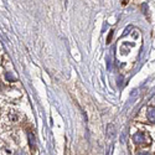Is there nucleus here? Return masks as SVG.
Instances as JSON below:
<instances>
[{
	"label": "nucleus",
	"mask_w": 155,
	"mask_h": 155,
	"mask_svg": "<svg viewBox=\"0 0 155 155\" xmlns=\"http://www.w3.org/2000/svg\"><path fill=\"white\" fill-rule=\"evenodd\" d=\"M133 142L135 144H145L146 142H150V138L148 135H145L144 133H135L133 135Z\"/></svg>",
	"instance_id": "1"
},
{
	"label": "nucleus",
	"mask_w": 155,
	"mask_h": 155,
	"mask_svg": "<svg viewBox=\"0 0 155 155\" xmlns=\"http://www.w3.org/2000/svg\"><path fill=\"white\" fill-rule=\"evenodd\" d=\"M27 136H29V143H30V146H31V149H34V145H35V138H34V134L32 133H29L27 134Z\"/></svg>",
	"instance_id": "3"
},
{
	"label": "nucleus",
	"mask_w": 155,
	"mask_h": 155,
	"mask_svg": "<svg viewBox=\"0 0 155 155\" xmlns=\"http://www.w3.org/2000/svg\"><path fill=\"white\" fill-rule=\"evenodd\" d=\"M5 77H6L7 79H9V81H14V79H15L13 76H10V73H6V75H5Z\"/></svg>",
	"instance_id": "4"
},
{
	"label": "nucleus",
	"mask_w": 155,
	"mask_h": 155,
	"mask_svg": "<svg viewBox=\"0 0 155 155\" xmlns=\"http://www.w3.org/2000/svg\"><path fill=\"white\" fill-rule=\"evenodd\" d=\"M112 36H113V31H111V32H109V36H108L107 42H111V39H112Z\"/></svg>",
	"instance_id": "6"
},
{
	"label": "nucleus",
	"mask_w": 155,
	"mask_h": 155,
	"mask_svg": "<svg viewBox=\"0 0 155 155\" xmlns=\"http://www.w3.org/2000/svg\"><path fill=\"white\" fill-rule=\"evenodd\" d=\"M130 30H132V26H128L127 30H124V35H128V32H129Z\"/></svg>",
	"instance_id": "5"
},
{
	"label": "nucleus",
	"mask_w": 155,
	"mask_h": 155,
	"mask_svg": "<svg viewBox=\"0 0 155 155\" xmlns=\"http://www.w3.org/2000/svg\"><path fill=\"white\" fill-rule=\"evenodd\" d=\"M148 120L151 122V123H155V107H151L148 109Z\"/></svg>",
	"instance_id": "2"
}]
</instances>
